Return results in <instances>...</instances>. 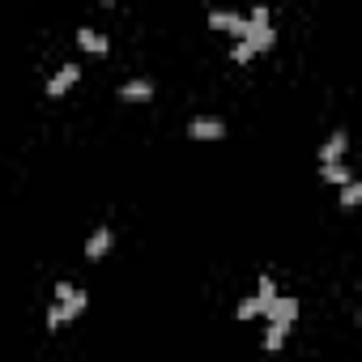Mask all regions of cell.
I'll use <instances>...</instances> for the list:
<instances>
[{
  "instance_id": "6da1fadb",
  "label": "cell",
  "mask_w": 362,
  "mask_h": 362,
  "mask_svg": "<svg viewBox=\"0 0 362 362\" xmlns=\"http://www.w3.org/2000/svg\"><path fill=\"white\" fill-rule=\"evenodd\" d=\"M264 320H269V324H281V328H294V320H298V298H294V294L269 298V303H264Z\"/></svg>"
},
{
  "instance_id": "7a4b0ae2",
  "label": "cell",
  "mask_w": 362,
  "mask_h": 362,
  "mask_svg": "<svg viewBox=\"0 0 362 362\" xmlns=\"http://www.w3.org/2000/svg\"><path fill=\"white\" fill-rule=\"evenodd\" d=\"M188 136H192V141H222V136H226V124H222L218 115H197V119L188 124Z\"/></svg>"
},
{
  "instance_id": "3957f363",
  "label": "cell",
  "mask_w": 362,
  "mask_h": 362,
  "mask_svg": "<svg viewBox=\"0 0 362 362\" xmlns=\"http://www.w3.org/2000/svg\"><path fill=\"white\" fill-rule=\"evenodd\" d=\"M209 26H214V30L235 35L239 43H243V39H247V30H252V26H247V18H239V13H222V9H214V13H209Z\"/></svg>"
},
{
  "instance_id": "277c9868",
  "label": "cell",
  "mask_w": 362,
  "mask_h": 362,
  "mask_svg": "<svg viewBox=\"0 0 362 362\" xmlns=\"http://www.w3.org/2000/svg\"><path fill=\"white\" fill-rule=\"evenodd\" d=\"M77 81H81V69H77V64H60V69H56V77L47 81V98H64Z\"/></svg>"
},
{
  "instance_id": "5b68a950",
  "label": "cell",
  "mask_w": 362,
  "mask_h": 362,
  "mask_svg": "<svg viewBox=\"0 0 362 362\" xmlns=\"http://www.w3.org/2000/svg\"><path fill=\"white\" fill-rule=\"evenodd\" d=\"M153 98V81L149 77H132L119 86V103H149Z\"/></svg>"
},
{
  "instance_id": "8992f818",
  "label": "cell",
  "mask_w": 362,
  "mask_h": 362,
  "mask_svg": "<svg viewBox=\"0 0 362 362\" xmlns=\"http://www.w3.org/2000/svg\"><path fill=\"white\" fill-rule=\"evenodd\" d=\"M111 243H115V235H111V226H98L90 239H86V260H103L107 252H111Z\"/></svg>"
},
{
  "instance_id": "52a82bcc",
  "label": "cell",
  "mask_w": 362,
  "mask_h": 362,
  "mask_svg": "<svg viewBox=\"0 0 362 362\" xmlns=\"http://www.w3.org/2000/svg\"><path fill=\"white\" fill-rule=\"evenodd\" d=\"M77 47H81V52H90V56H107V52H111L107 35H98V30H90V26H81V30H77Z\"/></svg>"
},
{
  "instance_id": "ba28073f",
  "label": "cell",
  "mask_w": 362,
  "mask_h": 362,
  "mask_svg": "<svg viewBox=\"0 0 362 362\" xmlns=\"http://www.w3.org/2000/svg\"><path fill=\"white\" fill-rule=\"evenodd\" d=\"M243 43H247V52H252V56H256V52H269V47L277 43V30H273V26H252Z\"/></svg>"
},
{
  "instance_id": "9c48e42d",
  "label": "cell",
  "mask_w": 362,
  "mask_h": 362,
  "mask_svg": "<svg viewBox=\"0 0 362 362\" xmlns=\"http://www.w3.org/2000/svg\"><path fill=\"white\" fill-rule=\"evenodd\" d=\"M345 145H349V141H345V132H332V136L320 145V166H332V162H341V158H345Z\"/></svg>"
},
{
  "instance_id": "30bf717a",
  "label": "cell",
  "mask_w": 362,
  "mask_h": 362,
  "mask_svg": "<svg viewBox=\"0 0 362 362\" xmlns=\"http://www.w3.org/2000/svg\"><path fill=\"white\" fill-rule=\"evenodd\" d=\"M86 307H90V294H86V290H73V294L60 303V315H64V324H69V320H77Z\"/></svg>"
},
{
  "instance_id": "8fae6325",
  "label": "cell",
  "mask_w": 362,
  "mask_h": 362,
  "mask_svg": "<svg viewBox=\"0 0 362 362\" xmlns=\"http://www.w3.org/2000/svg\"><path fill=\"white\" fill-rule=\"evenodd\" d=\"M320 179H324V184H354V170L345 166V162H332V166H320Z\"/></svg>"
},
{
  "instance_id": "7c38bea8",
  "label": "cell",
  "mask_w": 362,
  "mask_h": 362,
  "mask_svg": "<svg viewBox=\"0 0 362 362\" xmlns=\"http://www.w3.org/2000/svg\"><path fill=\"white\" fill-rule=\"evenodd\" d=\"M235 315H239V320H256V315H264V303L252 294V298H243V303L235 307Z\"/></svg>"
},
{
  "instance_id": "4fadbf2b",
  "label": "cell",
  "mask_w": 362,
  "mask_h": 362,
  "mask_svg": "<svg viewBox=\"0 0 362 362\" xmlns=\"http://www.w3.org/2000/svg\"><path fill=\"white\" fill-rule=\"evenodd\" d=\"M286 332H290V328H281V324H269V332H264V349H269V354H277V349L286 345Z\"/></svg>"
},
{
  "instance_id": "5bb4252c",
  "label": "cell",
  "mask_w": 362,
  "mask_h": 362,
  "mask_svg": "<svg viewBox=\"0 0 362 362\" xmlns=\"http://www.w3.org/2000/svg\"><path fill=\"white\" fill-rule=\"evenodd\" d=\"M358 201H362V184L354 179V184L341 188V209H358Z\"/></svg>"
},
{
  "instance_id": "9a60e30c",
  "label": "cell",
  "mask_w": 362,
  "mask_h": 362,
  "mask_svg": "<svg viewBox=\"0 0 362 362\" xmlns=\"http://www.w3.org/2000/svg\"><path fill=\"white\" fill-rule=\"evenodd\" d=\"M256 298H260V303L277 298V286H273V277H260V290H256Z\"/></svg>"
},
{
  "instance_id": "2e32d148",
  "label": "cell",
  "mask_w": 362,
  "mask_h": 362,
  "mask_svg": "<svg viewBox=\"0 0 362 362\" xmlns=\"http://www.w3.org/2000/svg\"><path fill=\"white\" fill-rule=\"evenodd\" d=\"M247 26H269V9H264V5H256V9L247 13Z\"/></svg>"
},
{
  "instance_id": "e0dca14e",
  "label": "cell",
  "mask_w": 362,
  "mask_h": 362,
  "mask_svg": "<svg viewBox=\"0 0 362 362\" xmlns=\"http://www.w3.org/2000/svg\"><path fill=\"white\" fill-rule=\"evenodd\" d=\"M47 328L56 332V328H64V315H60V303H52L47 307Z\"/></svg>"
},
{
  "instance_id": "ac0fdd59",
  "label": "cell",
  "mask_w": 362,
  "mask_h": 362,
  "mask_svg": "<svg viewBox=\"0 0 362 362\" xmlns=\"http://www.w3.org/2000/svg\"><path fill=\"white\" fill-rule=\"evenodd\" d=\"M230 60H235V64H247V60H252V52H247V43H235V52H230Z\"/></svg>"
},
{
  "instance_id": "d6986e66",
  "label": "cell",
  "mask_w": 362,
  "mask_h": 362,
  "mask_svg": "<svg viewBox=\"0 0 362 362\" xmlns=\"http://www.w3.org/2000/svg\"><path fill=\"white\" fill-rule=\"evenodd\" d=\"M73 290H77V286H69V281H56V303H64Z\"/></svg>"
}]
</instances>
